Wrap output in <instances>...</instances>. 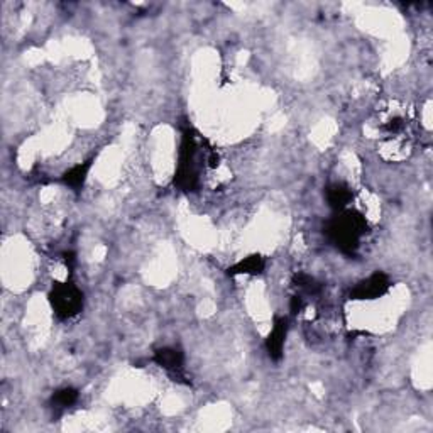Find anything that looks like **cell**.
Masks as SVG:
<instances>
[{"instance_id": "obj_1", "label": "cell", "mask_w": 433, "mask_h": 433, "mask_svg": "<svg viewBox=\"0 0 433 433\" xmlns=\"http://www.w3.org/2000/svg\"><path fill=\"white\" fill-rule=\"evenodd\" d=\"M366 232H368V220L357 210H341L327 224L329 239L347 254H352L361 247Z\"/></svg>"}, {"instance_id": "obj_2", "label": "cell", "mask_w": 433, "mask_h": 433, "mask_svg": "<svg viewBox=\"0 0 433 433\" xmlns=\"http://www.w3.org/2000/svg\"><path fill=\"white\" fill-rule=\"evenodd\" d=\"M53 311L60 320H72L81 313L85 305L83 293L76 284L65 281V283H54L51 293H49Z\"/></svg>"}, {"instance_id": "obj_3", "label": "cell", "mask_w": 433, "mask_h": 433, "mask_svg": "<svg viewBox=\"0 0 433 433\" xmlns=\"http://www.w3.org/2000/svg\"><path fill=\"white\" fill-rule=\"evenodd\" d=\"M391 288V281H389L388 276L384 272H374L370 275L369 278L362 279L361 283L357 284L356 288L352 290V296L354 300H377L381 298L382 295H386Z\"/></svg>"}, {"instance_id": "obj_4", "label": "cell", "mask_w": 433, "mask_h": 433, "mask_svg": "<svg viewBox=\"0 0 433 433\" xmlns=\"http://www.w3.org/2000/svg\"><path fill=\"white\" fill-rule=\"evenodd\" d=\"M325 197L332 209L341 212V210L349 209V205L352 204L354 193H352V188H350L347 183L335 181V183H332V185H329Z\"/></svg>"}, {"instance_id": "obj_5", "label": "cell", "mask_w": 433, "mask_h": 433, "mask_svg": "<svg viewBox=\"0 0 433 433\" xmlns=\"http://www.w3.org/2000/svg\"><path fill=\"white\" fill-rule=\"evenodd\" d=\"M286 334H288L286 318H279L278 322L272 325L271 334H269V337L266 341L268 352L272 359H279L281 354H283L284 342H286Z\"/></svg>"}, {"instance_id": "obj_6", "label": "cell", "mask_w": 433, "mask_h": 433, "mask_svg": "<svg viewBox=\"0 0 433 433\" xmlns=\"http://www.w3.org/2000/svg\"><path fill=\"white\" fill-rule=\"evenodd\" d=\"M154 361L158 362L163 369H166L168 373H181L183 364H185V357H183L181 350L171 349V347L159 349L158 352H156Z\"/></svg>"}, {"instance_id": "obj_7", "label": "cell", "mask_w": 433, "mask_h": 433, "mask_svg": "<svg viewBox=\"0 0 433 433\" xmlns=\"http://www.w3.org/2000/svg\"><path fill=\"white\" fill-rule=\"evenodd\" d=\"M266 268V261L263 259L259 254H252L244 257L243 261L229 269V275H249V276H257L264 271Z\"/></svg>"}, {"instance_id": "obj_8", "label": "cell", "mask_w": 433, "mask_h": 433, "mask_svg": "<svg viewBox=\"0 0 433 433\" xmlns=\"http://www.w3.org/2000/svg\"><path fill=\"white\" fill-rule=\"evenodd\" d=\"M92 168V161H85L80 163V165L73 166L72 170H68L63 177V183L66 186H70L72 190H80L83 186L85 179H87V174Z\"/></svg>"}, {"instance_id": "obj_9", "label": "cell", "mask_w": 433, "mask_h": 433, "mask_svg": "<svg viewBox=\"0 0 433 433\" xmlns=\"http://www.w3.org/2000/svg\"><path fill=\"white\" fill-rule=\"evenodd\" d=\"M78 401V391L73 388H63L53 395V408L66 409Z\"/></svg>"}]
</instances>
